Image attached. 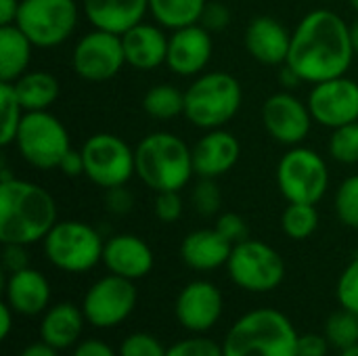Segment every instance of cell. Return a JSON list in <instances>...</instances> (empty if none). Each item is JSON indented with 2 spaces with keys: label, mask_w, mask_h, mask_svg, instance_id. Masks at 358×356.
I'll use <instances>...</instances> for the list:
<instances>
[{
  "label": "cell",
  "mask_w": 358,
  "mask_h": 356,
  "mask_svg": "<svg viewBox=\"0 0 358 356\" xmlns=\"http://www.w3.org/2000/svg\"><path fill=\"white\" fill-rule=\"evenodd\" d=\"M355 57L350 23L336 10L315 8L292 29L287 65L306 84L346 76Z\"/></svg>",
  "instance_id": "cell-1"
},
{
  "label": "cell",
  "mask_w": 358,
  "mask_h": 356,
  "mask_svg": "<svg viewBox=\"0 0 358 356\" xmlns=\"http://www.w3.org/2000/svg\"><path fill=\"white\" fill-rule=\"evenodd\" d=\"M57 222V201L50 191L8 174L4 168L0 176V241L19 245L44 241Z\"/></svg>",
  "instance_id": "cell-2"
},
{
  "label": "cell",
  "mask_w": 358,
  "mask_h": 356,
  "mask_svg": "<svg viewBox=\"0 0 358 356\" xmlns=\"http://www.w3.org/2000/svg\"><path fill=\"white\" fill-rule=\"evenodd\" d=\"M298 332L277 308L239 317L222 340L224 356H298Z\"/></svg>",
  "instance_id": "cell-3"
},
{
  "label": "cell",
  "mask_w": 358,
  "mask_h": 356,
  "mask_svg": "<svg viewBox=\"0 0 358 356\" xmlns=\"http://www.w3.org/2000/svg\"><path fill=\"white\" fill-rule=\"evenodd\" d=\"M134 159L136 176L155 193L182 191L195 176L193 151L174 132L162 130L141 138L134 149Z\"/></svg>",
  "instance_id": "cell-4"
},
{
  "label": "cell",
  "mask_w": 358,
  "mask_h": 356,
  "mask_svg": "<svg viewBox=\"0 0 358 356\" xmlns=\"http://www.w3.org/2000/svg\"><path fill=\"white\" fill-rule=\"evenodd\" d=\"M243 88L229 71H203L185 90V118L199 130L224 128L241 109Z\"/></svg>",
  "instance_id": "cell-5"
},
{
  "label": "cell",
  "mask_w": 358,
  "mask_h": 356,
  "mask_svg": "<svg viewBox=\"0 0 358 356\" xmlns=\"http://www.w3.org/2000/svg\"><path fill=\"white\" fill-rule=\"evenodd\" d=\"M42 250L55 269L82 275L103 262L105 239L92 225L82 220H59L44 237Z\"/></svg>",
  "instance_id": "cell-6"
},
{
  "label": "cell",
  "mask_w": 358,
  "mask_h": 356,
  "mask_svg": "<svg viewBox=\"0 0 358 356\" xmlns=\"http://www.w3.org/2000/svg\"><path fill=\"white\" fill-rule=\"evenodd\" d=\"M275 178L287 204L317 206L329 189V166L319 151L296 145L279 159Z\"/></svg>",
  "instance_id": "cell-7"
},
{
  "label": "cell",
  "mask_w": 358,
  "mask_h": 356,
  "mask_svg": "<svg viewBox=\"0 0 358 356\" xmlns=\"http://www.w3.org/2000/svg\"><path fill=\"white\" fill-rule=\"evenodd\" d=\"M15 147L25 164L36 170H57L71 149L65 124L50 111H25Z\"/></svg>",
  "instance_id": "cell-8"
},
{
  "label": "cell",
  "mask_w": 358,
  "mask_h": 356,
  "mask_svg": "<svg viewBox=\"0 0 358 356\" xmlns=\"http://www.w3.org/2000/svg\"><path fill=\"white\" fill-rule=\"evenodd\" d=\"M78 21L76 0H21L15 25L36 48H55L73 36Z\"/></svg>",
  "instance_id": "cell-9"
},
{
  "label": "cell",
  "mask_w": 358,
  "mask_h": 356,
  "mask_svg": "<svg viewBox=\"0 0 358 356\" xmlns=\"http://www.w3.org/2000/svg\"><path fill=\"white\" fill-rule=\"evenodd\" d=\"M227 271L237 287L252 294L273 292L285 279V262L281 254L260 239H245L233 245Z\"/></svg>",
  "instance_id": "cell-10"
},
{
  "label": "cell",
  "mask_w": 358,
  "mask_h": 356,
  "mask_svg": "<svg viewBox=\"0 0 358 356\" xmlns=\"http://www.w3.org/2000/svg\"><path fill=\"white\" fill-rule=\"evenodd\" d=\"M84 155V176L101 187L113 189L124 187L136 174L134 149L117 134L96 132L82 145Z\"/></svg>",
  "instance_id": "cell-11"
},
{
  "label": "cell",
  "mask_w": 358,
  "mask_h": 356,
  "mask_svg": "<svg viewBox=\"0 0 358 356\" xmlns=\"http://www.w3.org/2000/svg\"><path fill=\"white\" fill-rule=\"evenodd\" d=\"M138 292L134 281L107 275L94 281L82 302V311L86 321L96 329H111L122 325L136 308Z\"/></svg>",
  "instance_id": "cell-12"
},
{
  "label": "cell",
  "mask_w": 358,
  "mask_h": 356,
  "mask_svg": "<svg viewBox=\"0 0 358 356\" xmlns=\"http://www.w3.org/2000/svg\"><path fill=\"white\" fill-rule=\"evenodd\" d=\"M126 65L122 36L92 27L71 50V67L86 82H107Z\"/></svg>",
  "instance_id": "cell-13"
},
{
  "label": "cell",
  "mask_w": 358,
  "mask_h": 356,
  "mask_svg": "<svg viewBox=\"0 0 358 356\" xmlns=\"http://www.w3.org/2000/svg\"><path fill=\"white\" fill-rule=\"evenodd\" d=\"M313 122L315 120L308 103L296 97L292 90L275 92L262 105V126L268 136L283 147L304 145Z\"/></svg>",
  "instance_id": "cell-14"
},
{
  "label": "cell",
  "mask_w": 358,
  "mask_h": 356,
  "mask_svg": "<svg viewBox=\"0 0 358 356\" xmlns=\"http://www.w3.org/2000/svg\"><path fill=\"white\" fill-rule=\"evenodd\" d=\"M306 103L313 120L323 128L334 130L358 122V82L348 76L317 82L308 92Z\"/></svg>",
  "instance_id": "cell-15"
},
{
  "label": "cell",
  "mask_w": 358,
  "mask_h": 356,
  "mask_svg": "<svg viewBox=\"0 0 358 356\" xmlns=\"http://www.w3.org/2000/svg\"><path fill=\"white\" fill-rule=\"evenodd\" d=\"M222 292L212 281H191L174 302L176 321L191 334L210 332L222 317Z\"/></svg>",
  "instance_id": "cell-16"
},
{
  "label": "cell",
  "mask_w": 358,
  "mask_h": 356,
  "mask_svg": "<svg viewBox=\"0 0 358 356\" xmlns=\"http://www.w3.org/2000/svg\"><path fill=\"white\" fill-rule=\"evenodd\" d=\"M214 52L212 31L201 23L178 27L170 31L166 65L180 78H197L208 67Z\"/></svg>",
  "instance_id": "cell-17"
},
{
  "label": "cell",
  "mask_w": 358,
  "mask_h": 356,
  "mask_svg": "<svg viewBox=\"0 0 358 356\" xmlns=\"http://www.w3.org/2000/svg\"><path fill=\"white\" fill-rule=\"evenodd\" d=\"M191 151L195 176L216 180L237 166L241 157V143L233 132L216 128L206 130V134L191 147Z\"/></svg>",
  "instance_id": "cell-18"
},
{
  "label": "cell",
  "mask_w": 358,
  "mask_h": 356,
  "mask_svg": "<svg viewBox=\"0 0 358 356\" xmlns=\"http://www.w3.org/2000/svg\"><path fill=\"white\" fill-rule=\"evenodd\" d=\"M245 50L252 59L268 67H281L287 63L292 46V29H287L279 19L260 15L254 17L243 34Z\"/></svg>",
  "instance_id": "cell-19"
},
{
  "label": "cell",
  "mask_w": 358,
  "mask_h": 356,
  "mask_svg": "<svg viewBox=\"0 0 358 356\" xmlns=\"http://www.w3.org/2000/svg\"><path fill=\"white\" fill-rule=\"evenodd\" d=\"M103 264L111 275L136 281L153 271L155 256L151 245L132 233H120L105 241Z\"/></svg>",
  "instance_id": "cell-20"
},
{
  "label": "cell",
  "mask_w": 358,
  "mask_h": 356,
  "mask_svg": "<svg viewBox=\"0 0 358 356\" xmlns=\"http://www.w3.org/2000/svg\"><path fill=\"white\" fill-rule=\"evenodd\" d=\"M168 42L170 36L166 34V27H162L159 23L141 21L138 25L130 27L126 34H122L126 65L138 71H153L166 65Z\"/></svg>",
  "instance_id": "cell-21"
},
{
  "label": "cell",
  "mask_w": 358,
  "mask_h": 356,
  "mask_svg": "<svg viewBox=\"0 0 358 356\" xmlns=\"http://www.w3.org/2000/svg\"><path fill=\"white\" fill-rule=\"evenodd\" d=\"M4 298V302L17 313V317L44 315L50 306V283L40 271L27 266L8 275Z\"/></svg>",
  "instance_id": "cell-22"
},
{
  "label": "cell",
  "mask_w": 358,
  "mask_h": 356,
  "mask_svg": "<svg viewBox=\"0 0 358 356\" xmlns=\"http://www.w3.org/2000/svg\"><path fill=\"white\" fill-rule=\"evenodd\" d=\"M82 10L92 27L122 36L145 21L149 0H84Z\"/></svg>",
  "instance_id": "cell-23"
},
{
  "label": "cell",
  "mask_w": 358,
  "mask_h": 356,
  "mask_svg": "<svg viewBox=\"0 0 358 356\" xmlns=\"http://www.w3.org/2000/svg\"><path fill=\"white\" fill-rule=\"evenodd\" d=\"M233 252V243L224 239L216 227L197 229L189 233L180 243L182 262L197 273H212L220 266H227Z\"/></svg>",
  "instance_id": "cell-24"
},
{
  "label": "cell",
  "mask_w": 358,
  "mask_h": 356,
  "mask_svg": "<svg viewBox=\"0 0 358 356\" xmlns=\"http://www.w3.org/2000/svg\"><path fill=\"white\" fill-rule=\"evenodd\" d=\"M84 323L88 321L84 317L82 306H76L71 302L48 306V311L42 315L40 321V340L59 353L67 348H76L82 338Z\"/></svg>",
  "instance_id": "cell-25"
},
{
  "label": "cell",
  "mask_w": 358,
  "mask_h": 356,
  "mask_svg": "<svg viewBox=\"0 0 358 356\" xmlns=\"http://www.w3.org/2000/svg\"><path fill=\"white\" fill-rule=\"evenodd\" d=\"M34 42L13 23L0 25V82H15L29 71Z\"/></svg>",
  "instance_id": "cell-26"
},
{
  "label": "cell",
  "mask_w": 358,
  "mask_h": 356,
  "mask_svg": "<svg viewBox=\"0 0 358 356\" xmlns=\"http://www.w3.org/2000/svg\"><path fill=\"white\" fill-rule=\"evenodd\" d=\"M25 111H48L59 99V80L44 69H29L13 82Z\"/></svg>",
  "instance_id": "cell-27"
},
{
  "label": "cell",
  "mask_w": 358,
  "mask_h": 356,
  "mask_svg": "<svg viewBox=\"0 0 358 356\" xmlns=\"http://www.w3.org/2000/svg\"><path fill=\"white\" fill-rule=\"evenodd\" d=\"M208 0H149V15L155 23L174 31L201 21Z\"/></svg>",
  "instance_id": "cell-28"
},
{
  "label": "cell",
  "mask_w": 358,
  "mask_h": 356,
  "mask_svg": "<svg viewBox=\"0 0 358 356\" xmlns=\"http://www.w3.org/2000/svg\"><path fill=\"white\" fill-rule=\"evenodd\" d=\"M141 105L149 118L170 122L185 115V92L174 84H155L145 92Z\"/></svg>",
  "instance_id": "cell-29"
},
{
  "label": "cell",
  "mask_w": 358,
  "mask_h": 356,
  "mask_svg": "<svg viewBox=\"0 0 358 356\" xmlns=\"http://www.w3.org/2000/svg\"><path fill=\"white\" fill-rule=\"evenodd\" d=\"M319 210L315 204H287L281 214V229L294 241H304L319 229Z\"/></svg>",
  "instance_id": "cell-30"
},
{
  "label": "cell",
  "mask_w": 358,
  "mask_h": 356,
  "mask_svg": "<svg viewBox=\"0 0 358 356\" xmlns=\"http://www.w3.org/2000/svg\"><path fill=\"white\" fill-rule=\"evenodd\" d=\"M25 115V109L17 97V90L13 86V82H0V118H2V126H0V145L8 147L15 145L17 138V130L21 126V120Z\"/></svg>",
  "instance_id": "cell-31"
},
{
  "label": "cell",
  "mask_w": 358,
  "mask_h": 356,
  "mask_svg": "<svg viewBox=\"0 0 358 356\" xmlns=\"http://www.w3.org/2000/svg\"><path fill=\"white\" fill-rule=\"evenodd\" d=\"M325 338L331 348H338L340 353L346 348H352L358 344V315L350 311H338L329 315L325 323Z\"/></svg>",
  "instance_id": "cell-32"
},
{
  "label": "cell",
  "mask_w": 358,
  "mask_h": 356,
  "mask_svg": "<svg viewBox=\"0 0 358 356\" xmlns=\"http://www.w3.org/2000/svg\"><path fill=\"white\" fill-rule=\"evenodd\" d=\"M327 153L338 164H358V122L331 130V136L327 141Z\"/></svg>",
  "instance_id": "cell-33"
},
{
  "label": "cell",
  "mask_w": 358,
  "mask_h": 356,
  "mask_svg": "<svg viewBox=\"0 0 358 356\" xmlns=\"http://www.w3.org/2000/svg\"><path fill=\"white\" fill-rule=\"evenodd\" d=\"M334 208L344 227L358 229V174H350L340 183Z\"/></svg>",
  "instance_id": "cell-34"
},
{
  "label": "cell",
  "mask_w": 358,
  "mask_h": 356,
  "mask_svg": "<svg viewBox=\"0 0 358 356\" xmlns=\"http://www.w3.org/2000/svg\"><path fill=\"white\" fill-rule=\"evenodd\" d=\"M191 206L203 218L218 216V212L222 208V193L214 178H199L195 183V187L191 191Z\"/></svg>",
  "instance_id": "cell-35"
},
{
  "label": "cell",
  "mask_w": 358,
  "mask_h": 356,
  "mask_svg": "<svg viewBox=\"0 0 358 356\" xmlns=\"http://www.w3.org/2000/svg\"><path fill=\"white\" fill-rule=\"evenodd\" d=\"M166 356H224V353H222V344L206 338L203 334H193L191 338L172 344Z\"/></svg>",
  "instance_id": "cell-36"
},
{
  "label": "cell",
  "mask_w": 358,
  "mask_h": 356,
  "mask_svg": "<svg viewBox=\"0 0 358 356\" xmlns=\"http://www.w3.org/2000/svg\"><path fill=\"white\" fill-rule=\"evenodd\" d=\"M166 353L168 348H164V344L155 336L143 332L126 336L117 350L120 356H166Z\"/></svg>",
  "instance_id": "cell-37"
},
{
  "label": "cell",
  "mask_w": 358,
  "mask_h": 356,
  "mask_svg": "<svg viewBox=\"0 0 358 356\" xmlns=\"http://www.w3.org/2000/svg\"><path fill=\"white\" fill-rule=\"evenodd\" d=\"M336 296L344 311L358 315V256L342 271L338 279Z\"/></svg>",
  "instance_id": "cell-38"
},
{
  "label": "cell",
  "mask_w": 358,
  "mask_h": 356,
  "mask_svg": "<svg viewBox=\"0 0 358 356\" xmlns=\"http://www.w3.org/2000/svg\"><path fill=\"white\" fill-rule=\"evenodd\" d=\"M155 216L159 222H166V225H174L180 220L182 212H185V204H182V195L180 191H164V193H157L155 197Z\"/></svg>",
  "instance_id": "cell-39"
},
{
  "label": "cell",
  "mask_w": 358,
  "mask_h": 356,
  "mask_svg": "<svg viewBox=\"0 0 358 356\" xmlns=\"http://www.w3.org/2000/svg\"><path fill=\"white\" fill-rule=\"evenodd\" d=\"M216 231L229 239L233 245L250 239V229H248V222L241 214H235V212H224V214H218L216 218Z\"/></svg>",
  "instance_id": "cell-40"
},
{
  "label": "cell",
  "mask_w": 358,
  "mask_h": 356,
  "mask_svg": "<svg viewBox=\"0 0 358 356\" xmlns=\"http://www.w3.org/2000/svg\"><path fill=\"white\" fill-rule=\"evenodd\" d=\"M206 29H210L212 34L214 31H222V29H227L229 27V23H231V10H229V6L227 4H222V2H210L208 0V4H206V8H203V15H201V21H199Z\"/></svg>",
  "instance_id": "cell-41"
},
{
  "label": "cell",
  "mask_w": 358,
  "mask_h": 356,
  "mask_svg": "<svg viewBox=\"0 0 358 356\" xmlns=\"http://www.w3.org/2000/svg\"><path fill=\"white\" fill-rule=\"evenodd\" d=\"M105 208L111 216H126L134 208V197L132 193L124 187H113L105 191Z\"/></svg>",
  "instance_id": "cell-42"
},
{
  "label": "cell",
  "mask_w": 358,
  "mask_h": 356,
  "mask_svg": "<svg viewBox=\"0 0 358 356\" xmlns=\"http://www.w3.org/2000/svg\"><path fill=\"white\" fill-rule=\"evenodd\" d=\"M4 250H2V266L4 271L10 275V273H17V271H23L29 266V256H27V245H19V243H2Z\"/></svg>",
  "instance_id": "cell-43"
},
{
  "label": "cell",
  "mask_w": 358,
  "mask_h": 356,
  "mask_svg": "<svg viewBox=\"0 0 358 356\" xmlns=\"http://www.w3.org/2000/svg\"><path fill=\"white\" fill-rule=\"evenodd\" d=\"M329 348L325 334H304L298 338V356H327Z\"/></svg>",
  "instance_id": "cell-44"
},
{
  "label": "cell",
  "mask_w": 358,
  "mask_h": 356,
  "mask_svg": "<svg viewBox=\"0 0 358 356\" xmlns=\"http://www.w3.org/2000/svg\"><path fill=\"white\" fill-rule=\"evenodd\" d=\"M71 356H120L107 342L90 338V340H80L78 346L73 348Z\"/></svg>",
  "instance_id": "cell-45"
},
{
  "label": "cell",
  "mask_w": 358,
  "mask_h": 356,
  "mask_svg": "<svg viewBox=\"0 0 358 356\" xmlns=\"http://www.w3.org/2000/svg\"><path fill=\"white\" fill-rule=\"evenodd\" d=\"M57 170H61V174H65L67 178L82 176L84 174V155H82V149H69L63 155V159H61V164H59Z\"/></svg>",
  "instance_id": "cell-46"
},
{
  "label": "cell",
  "mask_w": 358,
  "mask_h": 356,
  "mask_svg": "<svg viewBox=\"0 0 358 356\" xmlns=\"http://www.w3.org/2000/svg\"><path fill=\"white\" fill-rule=\"evenodd\" d=\"M21 0H0V25H13L19 13Z\"/></svg>",
  "instance_id": "cell-47"
},
{
  "label": "cell",
  "mask_w": 358,
  "mask_h": 356,
  "mask_svg": "<svg viewBox=\"0 0 358 356\" xmlns=\"http://www.w3.org/2000/svg\"><path fill=\"white\" fill-rule=\"evenodd\" d=\"M13 317H17V313L4 302L0 304V340H6L13 332Z\"/></svg>",
  "instance_id": "cell-48"
},
{
  "label": "cell",
  "mask_w": 358,
  "mask_h": 356,
  "mask_svg": "<svg viewBox=\"0 0 358 356\" xmlns=\"http://www.w3.org/2000/svg\"><path fill=\"white\" fill-rule=\"evenodd\" d=\"M279 84L283 86V90H294L298 84H302V80H300V76L285 63V65L279 67Z\"/></svg>",
  "instance_id": "cell-49"
},
{
  "label": "cell",
  "mask_w": 358,
  "mask_h": 356,
  "mask_svg": "<svg viewBox=\"0 0 358 356\" xmlns=\"http://www.w3.org/2000/svg\"><path fill=\"white\" fill-rule=\"evenodd\" d=\"M19 356H59V350H55L52 346H48L46 342H36V344H29L21 350Z\"/></svg>",
  "instance_id": "cell-50"
},
{
  "label": "cell",
  "mask_w": 358,
  "mask_h": 356,
  "mask_svg": "<svg viewBox=\"0 0 358 356\" xmlns=\"http://www.w3.org/2000/svg\"><path fill=\"white\" fill-rule=\"evenodd\" d=\"M350 40H352V48L358 55V17L350 23Z\"/></svg>",
  "instance_id": "cell-51"
},
{
  "label": "cell",
  "mask_w": 358,
  "mask_h": 356,
  "mask_svg": "<svg viewBox=\"0 0 358 356\" xmlns=\"http://www.w3.org/2000/svg\"><path fill=\"white\" fill-rule=\"evenodd\" d=\"M340 356H358V344L357 346H352V348H346V350H342Z\"/></svg>",
  "instance_id": "cell-52"
},
{
  "label": "cell",
  "mask_w": 358,
  "mask_h": 356,
  "mask_svg": "<svg viewBox=\"0 0 358 356\" xmlns=\"http://www.w3.org/2000/svg\"><path fill=\"white\" fill-rule=\"evenodd\" d=\"M348 2H350V6H352V8L358 13V0H348Z\"/></svg>",
  "instance_id": "cell-53"
}]
</instances>
